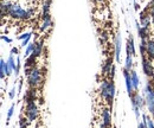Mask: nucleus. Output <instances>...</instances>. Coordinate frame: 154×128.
<instances>
[{
  "label": "nucleus",
  "instance_id": "obj_17",
  "mask_svg": "<svg viewBox=\"0 0 154 128\" xmlns=\"http://www.w3.org/2000/svg\"><path fill=\"white\" fill-rule=\"evenodd\" d=\"M43 50H44V40L40 39V40H36L35 42V50L32 52V55H35L37 58L43 55Z\"/></svg>",
  "mask_w": 154,
  "mask_h": 128
},
{
  "label": "nucleus",
  "instance_id": "obj_35",
  "mask_svg": "<svg viewBox=\"0 0 154 128\" xmlns=\"http://www.w3.org/2000/svg\"><path fill=\"white\" fill-rule=\"evenodd\" d=\"M11 55L18 56V55H19V49H18V48H16V46H13V48L11 49Z\"/></svg>",
  "mask_w": 154,
  "mask_h": 128
},
{
  "label": "nucleus",
  "instance_id": "obj_6",
  "mask_svg": "<svg viewBox=\"0 0 154 128\" xmlns=\"http://www.w3.org/2000/svg\"><path fill=\"white\" fill-rule=\"evenodd\" d=\"M39 115L38 106L36 103V101H30L26 103L25 107V117L27 119L29 122H33Z\"/></svg>",
  "mask_w": 154,
  "mask_h": 128
},
{
  "label": "nucleus",
  "instance_id": "obj_37",
  "mask_svg": "<svg viewBox=\"0 0 154 128\" xmlns=\"http://www.w3.org/2000/svg\"><path fill=\"white\" fill-rule=\"evenodd\" d=\"M21 88H23V81L20 80V81H19V84H18V92H21Z\"/></svg>",
  "mask_w": 154,
  "mask_h": 128
},
{
  "label": "nucleus",
  "instance_id": "obj_29",
  "mask_svg": "<svg viewBox=\"0 0 154 128\" xmlns=\"http://www.w3.org/2000/svg\"><path fill=\"white\" fill-rule=\"evenodd\" d=\"M147 8L152 18V24L154 25V0H149V6H147Z\"/></svg>",
  "mask_w": 154,
  "mask_h": 128
},
{
  "label": "nucleus",
  "instance_id": "obj_2",
  "mask_svg": "<svg viewBox=\"0 0 154 128\" xmlns=\"http://www.w3.org/2000/svg\"><path fill=\"white\" fill-rule=\"evenodd\" d=\"M44 71L42 69H39L38 67H35L32 68L31 73H29L26 77H27V84L30 88H39L43 86L44 83Z\"/></svg>",
  "mask_w": 154,
  "mask_h": 128
},
{
  "label": "nucleus",
  "instance_id": "obj_4",
  "mask_svg": "<svg viewBox=\"0 0 154 128\" xmlns=\"http://www.w3.org/2000/svg\"><path fill=\"white\" fill-rule=\"evenodd\" d=\"M8 17L16 20H27L31 18L29 8H23L18 2H13L10 12H8Z\"/></svg>",
  "mask_w": 154,
  "mask_h": 128
},
{
  "label": "nucleus",
  "instance_id": "obj_3",
  "mask_svg": "<svg viewBox=\"0 0 154 128\" xmlns=\"http://www.w3.org/2000/svg\"><path fill=\"white\" fill-rule=\"evenodd\" d=\"M143 97L146 100V106L148 113L154 117V83L153 81H148L143 89Z\"/></svg>",
  "mask_w": 154,
  "mask_h": 128
},
{
  "label": "nucleus",
  "instance_id": "obj_26",
  "mask_svg": "<svg viewBox=\"0 0 154 128\" xmlns=\"http://www.w3.org/2000/svg\"><path fill=\"white\" fill-rule=\"evenodd\" d=\"M6 62H7V65H8V68H10V71H11V73H12L14 70H16V68H17V61L14 59V56L10 55Z\"/></svg>",
  "mask_w": 154,
  "mask_h": 128
},
{
  "label": "nucleus",
  "instance_id": "obj_22",
  "mask_svg": "<svg viewBox=\"0 0 154 128\" xmlns=\"http://www.w3.org/2000/svg\"><path fill=\"white\" fill-rule=\"evenodd\" d=\"M36 62H37V57L35 55H30L29 57H26V61H25V64H24V69L26 68H35L36 67Z\"/></svg>",
  "mask_w": 154,
  "mask_h": 128
},
{
  "label": "nucleus",
  "instance_id": "obj_23",
  "mask_svg": "<svg viewBox=\"0 0 154 128\" xmlns=\"http://www.w3.org/2000/svg\"><path fill=\"white\" fill-rule=\"evenodd\" d=\"M133 57L131 52H126V62H125V69L127 71H132L133 70Z\"/></svg>",
  "mask_w": 154,
  "mask_h": 128
},
{
  "label": "nucleus",
  "instance_id": "obj_14",
  "mask_svg": "<svg viewBox=\"0 0 154 128\" xmlns=\"http://www.w3.org/2000/svg\"><path fill=\"white\" fill-rule=\"evenodd\" d=\"M136 23V30H137V35L140 37L141 40H148L149 39V29H146L143 26L140 25L139 21H135Z\"/></svg>",
  "mask_w": 154,
  "mask_h": 128
},
{
  "label": "nucleus",
  "instance_id": "obj_41",
  "mask_svg": "<svg viewBox=\"0 0 154 128\" xmlns=\"http://www.w3.org/2000/svg\"><path fill=\"white\" fill-rule=\"evenodd\" d=\"M140 1H142V0H140Z\"/></svg>",
  "mask_w": 154,
  "mask_h": 128
},
{
  "label": "nucleus",
  "instance_id": "obj_9",
  "mask_svg": "<svg viewBox=\"0 0 154 128\" xmlns=\"http://www.w3.org/2000/svg\"><path fill=\"white\" fill-rule=\"evenodd\" d=\"M139 20H140V25L146 27V29H149L151 25H152V18H151V14L148 12V8L146 7L143 11L140 12V16H139Z\"/></svg>",
  "mask_w": 154,
  "mask_h": 128
},
{
  "label": "nucleus",
  "instance_id": "obj_34",
  "mask_svg": "<svg viewBox=\"0 0 154 128\" xmlns=\"http://www.w3.org/2000/svg\"><path fill=\"white\" fill-rule=\"evenodd\" d=\"M30 36H32V32H25V33H23V35H20V36H18V39L19 40H25L26 38H29Z\"/></svg>",
  "mask_w": 154,
  "mask_h": 128
},
{
  "label": "nucleus",
  "instance_id": "obj_27",
  "mask_svg": "<svg viewBox=\"0 0 154 128\" xmlns=\"http://www.w3.org/2000/svg\"><path fill=\"white\" fill-rule=\"evenodd\" d=\"M14 109H16V105H14V103H12V105H11V107H10V108H8V110H7L6 122H8V121L12 119V116H13V114H14Z\"/></svg>",
  "mask_w": 154,
  "mask_h": 128
},
{
  "label": "nucleus",
  "instance_id": "obj_5",
  "mask_svg": "<svg viewBox=\"0 0 154 128\" xmlns=\"http://www.w3.org/2000/svg\"><path fill=\"white\" fill-rule=\"evenodd\" d=\"M131 102H132V107H133V111H134V114H135V117L139 120V117H140V115H141L140 110L146 106V100H145L143 96L139 95V92H135L134 94L131 96Z\"/></svg>",
  "mask_w": 154,
  "mask_h": 128
},
{
  "label": "nucleus",
  "instance_id": "obj_15",
  "mask_svg": "<svg viewBox=\"0 0 154 128\" xmlns=\"http://www.w3.org/2000/svg\"><path fill=\"white\" fill-rule=\"evenodd\" d=\"M10 75H11V71L7 65V62L1 57L0 58V77H1V80H4L5 76H10Z\"/></svg>",
  "mask_w": 154,
  "mask_h": 128
},
{
  "label": "nucleus",
  "instance_id": "obj_1",
  "mask_svg": "<svg viewBox=\"0 0 154 128\" xmlns=\"http://www.w3.org/2000/svg\"><path fill=\"white\" fill-rule=\"evenodd\" d=\"M98 92H100V95H101V98L104 101L106 106L112 109L116 92L115 82L109 80V78H102L101 82H100Z\"/></svg>",
  "mask_w": 154,
  "mask_h": 128
},
{
  "label": "nucleus",
  "instance_id": "obj_13",
  "mask_svg": "<svg viewBox=\"0 0 154 128\" xmlns=\"http://www.w3.org/2000/svg\"><path fill=\"white\" fill-rule=\"evenodd\" d=\"M51 2H52V0H44L43 1V4H42V16H40L42 20L43 19L51 18V14H50Z\"/></svg>",
  "mask_w": 154,
  "mask_h": 128
},
{
  "label": "nucleus",
  "instance_id": "obj_28",
  "mask_svg": "<svg viewBox=\"0 0 154 128\" xmlns=\"http://www.w3.org/2000/svg\"><path fill=\"white\" fill-rule=\"evenodd\" d=\"M33 50H35V43H30V44L26 46V49H25V54H24V56H25V57H29L30 55H32Z\"/></svg>",
  "mask_w": 154,
  "mask_h": 128
},
{
  "label": "nucleus",
  "instance_id": "obj_24",
  "mask_svg": "<svg viewBox=\"0 0 154 128\" xmlns=\"http://www.w3.org/2000/svg\"><path fill=\"white\" fill-rule=\"evenodd\" d=\"M131 77H132V82H133L134 90L137 92L139 86H140V77H139V75H137V73H136L135 70H132V71H131Z\"/></svg>",
  "mask_w": 154,
  "mask_h": 128
},
{
  "label": "nucleus",
  "instance_id": "obj_38",
  "mask_svg": "<svg viewBox=\"0 0 154 128\" xmlns=\"http://www.w3.org/2000/svg\"><path fill=\"white\" fill-rule=\"evenodd\" d=\"M137 128H147V127H146V126H145L142 122H140V123L137 125Z\"/></svg>",
  "mask_w": 154,
  "mask_h": 128
},
{
  "label": "nucleus",
  "instance_id": "obj_7",
  "mask_svg": "<svg viewBox=\"0 0 154 128\" xmlns=\"http://www.w3.org/2000/svg\"><path fill=\"white\" fill-rule=\"evenodd\" d=\"M141 65H142V71H143V73L148 78H152L154 76V68L153 65H152V61L147 56H143V57H141Z\"/></svg>",
  "mask_w": 154,
  "mask_h": 128
},
{
  "label": "nucleus",
  "instance_id": "obj_11",
  "mask_svg": "<svg viewBox=\"0 0 154 128\" xmlns=\"http://www.w3.org/2000/svg\"><path fill=\"white\" fill-rule=\"evenodd\" d=\"M123 77H125V82H126L127 92H128V95L131 97L135 92L134 87H133V82H132V77H131V71H127L126 69H123Z\"/></svg>",
  "mask_w": 154,
  "mask_h": 128
},
{
  "label": "nucleus",
  "instance_id": "obj_39",
  "mask_svg": "<svg viewBox=\"0 0 154 128\" xmlns=\"http://www.w3.org/2000/svg\"><path fill=\"white\" fill-rule=\"evenodd\" d=\"M134 8L137 11L139 10V5H137V2H136V0H134Z\"/></svg>",
  "mask_w": 154,
  "mask_h": 128
},
{
  "label": "nucleus",
  "instance_id": "obj_12",
  "mask_svg": "<svg viewBox=\"0 0 154 128\" xmlns=\"http://www.w3.org/2000/svg\"><path fill=\"white\" fill-rule=\"evenodd\" d=\"M113 67H114V63H113V58H112V56H110V57H108V58L106 59V62L103 63V67H102V73H102L103 78H108V77H109Z\"/></svg>",
  "mask_w": 154,
  "mask_h": 128
},
{
  "label": "nucleus",
  "instance_id": "obj_25",
  "mask_svg": "<svg viewBox=\"0 0 154 128\" xmlns=\"http://www.w3.org/2000/svg\"><path fill=\"white\" fill-rule=\"evenodd\" d=\"M147 128H154V120L148 116L147 114H142V121H141Z\"/></svg>",
  "mask_w": 154,
  "mask_h": 128
},
{
  "label": "nucleus",
  "instance_id": "obj_8",
  "mask_svg": "<svg viewBox=\"0 0 154 128\" xmlns=\"http://www.w3.org/2000/svg\"><path fill=\"white\" fill-rule=\"evenodd\" d=\"M112 127V110L109 107L102 109L101 113V128Z\"/></svg>",
  "mask_w": 154,
  "mask_h": 128
},
{
  "label": "nucleus",
  "instance_id": "obj_32",
  "mask_svg": "<svg viewBox=\"0 0 154 128\" xmlns=\"http://www.w3.org/2000/svg\"><path fill=\"white\" fill-rule=\"evenodd\" d=\"M27 119L26 117H20L19 121V128H27V123H26Z\"/></svg>",
  "mask_w": 154,
  "mask_h": 128
},
{
  "label": "nucleus",
  "instance_id": "obj_21",
  "mask_svg": "<svg viewBox=\"0 0 154 128\" xmlns=\"http://www.w3.org/2000/svg\"><path fill=\"white\" fill-rule=\"evenodd\" d=\"M52 26H54L52 18L43 19L42 23H40V32H45V31H48L49 29H51Z\"/></svg>",
  "mask_w": 154,
  "mask_h": 128
},
{
  "label": "nucleus",
  "instance_id": "obj_33",
  "mask_svg": "<svg viewBox=\"0 0 154 128\" xmlns=\"http://www.w3.org/2000/svg\"><path fill=\"white\" fill-rule=\"evenodd\" d=\"M30 40H31V36L29 37V38H26L25 40H23V42H21V44L19 45L20 49H23V48H26V46L30 44Z\"/></svg>",
  "mask_w": 154,
  "mask_h": 128
},
{
  "label": "nucleus",
  "instance_id": "obj_30",
  "mask_svg": "<svg viewBox=\"0 0 154 128\" xmlns=\"http://www.w3.org/2000/svg\"><path fill=\"white\" fill-rule=\"evenodd\" d=\"M18 92V89H16V84L12 87V89L10 90V92H8V97H10V100H13L14 97H16V92Z\"/></svg>",
  "mask_w": 154,
  "mask_h": 128
},
{
  "label": "nucleus",
  "instance_id": "obj_36",
  "mask_svg": "<svg viewBox=\"0 0 154 128\" xmlns=\"http://www.w3.org/2000/svg\"><path fill=\"white\" fill-rule=\"evenodd\" d=\"M1 39H2L4 42L8 43V44H10V43H12V39H11L10 37H7V36H4V35H2V36H1Z\"/></svg>",
  "mask_w": 154,
  "mask_h": 128
},
{
  "label": "nucleus",
  "instance_id": "obj_18",
  "mask_svg": "<svg viewBox=\"0 0 154 128\" xmlns=\"http://www.w3.org/2000/svg\"><path fill=\"white\" fill-rule=\"evenodd\" d=\"M12 5H13V2L10 1V0H6V1L4 0V1L1 2V17H2V18H5V17L8 16V12H10V10H11Z\"/></svg>",
  "mask_w": 154,
  "mask_h": 128
},
{
  "label": "nucleus",
  "instance_id": "obj_31",
  "mask_svg": "<svg viewBox=\"0 0 154 128\" xmlns=\"http://www.w3.org/2000/svg\"><path fill=\"white\" fill-rule=\"evenodd\" d=\"M20 68H21V61H20V57H17V68L14 70V73H16V77L19 75Z\"/></svg>",
  "mask_w": 154,
  "mask_h": 128
},
{
  "label": "nucleus",
  "instance_id": "obj_40",
  "mask_svg": "<svg viewBox=\"0 0 154 128\" xmlns=\"http://www.w3.org/2000/svg\"><path fill=\"white\" fill-rule=\"evenodd\" d=\"M94 1H95V2H97V4H102L104 0H94Z\"/></svg>",
  "mask_w": 154,
  "mask_h": 128
},
{
  "label": "nucleus",
  "instance_id": "obj_19",
  "mask_svg": "<svg viewBox=\"0 0 154 128\" xmlns=\"http://www.w3.org/2000/svg\"><path fill=\"white\" fill-rule=\"evenodd\" d=\"M146 55H147V57H148L151 61H154V39H148V40H147Z\"/></svg>",
  "mask_w": 154,
  "mask_h": 128
},
{
  "label": "nucleus",
  "instance_id": "obj_20",
  "mask_svg": "<svg viewBox=\"0 0 154 128\" xmlns=\"http://www.w3.org/2000/svg\"><path fill=\"white\" fill-rule=\"evenodd\" d=\"M36 88H29L26 92H25V95H24V101L27 103V102H30V101H36Z\"/></svg>",
  "mask_w": 154,
  "mask_h": 128
},
{
  "label": "nucleus",
  "instance_id": "obj_16",
  "mask_svg": "<svg viewBox=\"0 0 154 128\" xmlns=\"http://www.w3.org/2000/svg\"><path fill=\"white\" fill-rule=\"evenodd\" d=\"M126 52H131L133 56L136 55V49H135V42L134 37L132 35L128 36V40H127V45H126Z\"/></svg>",
  "mask_w": 154,
  "mask_h": 128
},
{
  "label": "nucleus",
  "instance_id": "obj_10",
  "mask_svg": "<svg viewBox=\"0 0 154 128\" xmlns=\"http://www.w3.org/2000/svg\"><path fill=\"white\" fill-rule=\"evenodd\" d=\"M114 48H115V61L116 63H120V57H121V48H122V37L121 32H117L114 39Z\"/></svg>",
  "mask_w": 154,
  "mask_h": 128
}]
</instances>
